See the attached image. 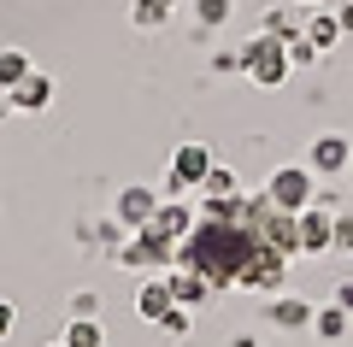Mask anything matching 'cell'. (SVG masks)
Here are the masks:
<instances>
[{"label": "cell", "instance_id": "obj_1", "mask_svg": "<svg viewBox=\"0 0 353 347\" xmlns=\"http://www.w3.org/2000/svg\"><path fill=\"white\" fill-rule=\"evenodd\" d=\"M241 65H248V83H259V88H283L289 83V71H294V59H289V41L283 36H271V30H259V36L241 48Z\"/></svg>", "mask_w": 353, "mask_h": 347}, {"label": "cell", "instance_id": "obj_2", "mask_svg": "<svg viewBox=\"0 0 353 347\" xmlns=\"http://www.w3.org/2000/svg\"><path fill=\"white\" fill-rule=\"evenodd\" d=\"M265 200L283 206V212H306L318 200V171H312V165H277L271 183H265Z\"/></svg>", "mask_w": 353, "mask_h": 347}, {"label": "cell", "instance_id": "obj_3", "mask_svg": "<svg viewBox=\"0 0 353 347\" xmlns=\"http://www.w3.org/2000/svg\"><path fill=\"white\" fill-rule=\"evenodd\" d=\"M176 248L183 241L159 236L153 224H141L136 236H130V248H118V265H136V271H176Z\"/></svg>", "mask_w": 353, "mask_h": 347}, {"label": "cell", "instance_id": "obj_4", "mask_svg": "<svg viewBox=\"0 0 353 347\" xmlns=\"http://www.w3.org/2000/svg\"><path fill=\"white\" fill-rule=\"evenodd\" d=\"M212 148H201V141H183V148L171 153V171H165V188L171 195H189V188L206 183V171H212Z\"/></svg>", "mask_w": 353, "mask_h": 347}, {"label": "cell", "instance_id": "obj_5", "mask_svg": "<svg viewBox=\"0 0 353 347\" xmlns=\"http://www.w3.org/2000/svg\"><path fill=\"white\" fill-rule=\"evenodd\" d=\"M306 165H312L318 177H341V171L353 165V141H347V136H336V130H324V136L306 148Z\"/></svg>", "mask_w": 353, "mask_h": 347}, {"label": "cell", "instance_id": "obj_6", "mask_svg": "<svg viewBox=\"0 0 353 347\" xmlns=\"http://www.w3.org/2000/svg\"><path fill=\"white\" fill-rule=\"evenodd\" d=\"M283 277H289V259L277 248H259L248 259V271H241V288H271V295H283Z\"/></svg>", "mask_w": 353, "mask_h": 347}, {"label": "cell", "instance_id": "obj_7", "mask_svg": "<svg viewBox=\"0 0 353 347\" xmlns=\"http://www.w3.org/2000/svg\"><path fill=\"white\" fill-rule=\"evenodd\" d=\"M194 224H201V218H194V206H189L183 195L159 200V212H153V230H159V236H171V241H183V236L194 230Z\"/></svg>", "mask_w": 353, "mask_h": 347}, {"label": "cell", "instance_id": "obj_8", "mask_svg": "<svg viewBox=\"0 0 353 347\" xmlns=\"http://www.w3.org/2000/svg\"><path fill=\"white\" fill-rule=\"evenodd\" d=\"M165 277H171V295H176V306H201V300H212L218 295V283H212V277H201V271H189V265H176V271H165Z\"/></svg>", "mask_w": 353, "mask_h": 347}, {"label": "cell", "instance_id": "obj_9", "mask_svg": "<svg viewBox=\"0 0 353 347\" xmlns=\"http://www.w3.org/2000/svg\"><path fill=\"white\" fill-rule=\"evenodd\" d=\"M153 212H159V195H153V188H124V195H118V224H124V230H141V224H153Z\"/></svg>", "mask_w": 353, "mask_h": 347}, {"label": "cell", "instance_id": "obj_10", "mask_svg": "<svg viewBox=\"0 0 353 347\" xmlns=\"http://www.w3.org/2000/svg\"><path fill=\"white\" fill-rule=\"evenodd\" d=\"M294 218H301V253H330V206L324 200H312Z\"/></svg>", "mask_w": 353, "mask_h": 347}, {"label": "cell", "instance_id": "obj_11", "mask_svg": "<svg viewBox=\"0 0 353 347\" xmlns=\"http://www.w3.org/2000/svg\"><path fill=\"white\" fill-rule=\"evenodd\" d=\"M265 318L277 324V330H289V335H294V330H312V318H318V312L306 306L301 295H277L271 306H265Z\"/></svg>", "mask_w": 353, "mask_h": 347}, {"label": "cell", "instance_id": "obj_12", "mask_svg": "<svg viewBox=\"0 0 353 347\" xmlns=\"http://www.w3.org/2000/svg\"><path fill=\"white\" fill-rule=\"evenodd\" d=\"M171 306H176V295H171V277H148V283H141V295H136V312H141L148 324H159Z\"/></svg>", "mask_w": 353, "mask_h": 347}, {"label": "cell", "instance_id": "obj_13", "mask_svg": "<svg viewBox=\"0 0 353 347\" xmlns=\"http://www.w3.org/2000/svg\"><path fill=\"white\" fill-rule=\"evenodd\" d=\"M48 106H53V77L30 71L24 83L12 88V112H48Z\"/></svg>", "mask_w": 353, "mask_h": 347}, {"label": "cell", "instance_id": "obj_14", "mask_svg": "<svg viewBox=\"0 0 353 347\" xmlns=\"http://www.w3.org/2000/svg\"><path fill=\"white\" fill-rule=\"evenodd\" d=\"M306 41H312L318 53H330L336 41H347V30H341L336 12H312V18H306Z\"/></svg>", "mask_w": 353, "mask_h": 347}, {"label": "cell", "instance_id": "obj_15", "mask_svg": "<svg viewBox=\"0 0 353 347\" xmlns=\"http://www.w3.org/2000/svg\"><path fill=\"white\" fill-rule=\"evenodd\" d=\"M312 330L324 335V341H341V335L353 330V312H341L336 300H330V306H318V318H312Z\"/></svg>", "mask_w": 353, "mask_h": 347}, {"label": "cell", "instance_id": "obj_16", "mask_svg": "<svg viewBox=\"0 0 353 347\" xmlns=\"http://www.w3.org/2000/svg\"><path fill=\"white\" fill-rule=\"evenodd\" d=\"M30 71H36V65H30V53H18V48H0V88H6V95H12V88L24 83Z\"/></svg>", "mask_w": 353, "mask_h": 347}, {"label": "cell", "instance_id": "obj_17", "mask_svg": "<svg viewBox=\"0 0 353 347\" xmlns=\"http://www.w3.org/2000/svg\"><path fill=\"white\" fill-rule=\"evenodd\" d=\"M65 347H106L101 318H71V324H65Z\"/></svg>", "mask_w": 353, "mask_h": 347}, {"label": "cell", "instance_id": "obj_18", "mask_svg": "<svg viewBox=\"0 0 353 347\" xmlns=\"http://www.w3.org/2000/svg\"><path fill=\"white\" fill-rule=\"evenodd\" d=\"M201 195H206V200H230V195H241V183H236V171H230V165H212V171H206V183H201Z\"/></svg>", "mask_w": 353, "mask_h": 347}, {"label": "cell", "instance_id": "obj_19", "mask_svg": "<svg viewBox=\"0 0 353 347\" xmlns=\"http://www.w3.org/2000/svg\"><path fill=\"white\" fill-rule=\"evenodd\" d=\"M330 253H353V206L330 212Z\"/></svg>", "mask_w": 353, "mask_h": 347}, {"label": "cell", "instance_id": "obj_20", "mask_svg": "<svg viewBox=\"0 0 353 347\" xmlns=\"http://www.w3.org/2000/svg\"><path fill=\"white\" fill-rule=\"evenodd\" d=\"M230 12H236V0H194V18H201V30L230 24Z\"/></svg>", "mask_w": 353, "mask_h": 347}, {"label": "cell", "instance_id": "obj_21", "mask_svg": "<svg viewBox=\"0 0 353 347\" xmlns=\"http://www.w3.org/2000/svg\"><path fill=\"white\" fill-rule=\"evenodd\" d=\"M130 18H136L141 30H159L165 18H171V0H136V6H130Z\"/></svg>", "mask_w": 353, "mask_h": 347}, {"label": "cell", "instance_id": "obj_22", "mask_svg": "<svg viewBox=\"0 0 353 347\" xmlns=\"http://www.w3.org/2000/svg\"><path fill=\"white\" fill-rule=\"evenodd\" d=\"M189 324H194V312H189V306H171V312L159 318V330H165V335H189Z\"/></svg>", "mask_w": 353, "mask_h": 347}, {"label": "cell", "instance_id": "obj_23", "mask_svg": "<svg viewBox=\"0 0 353 347\" xmlns=\"http://www.w3.org/2000/svg\"><path fill=\"white\" fill-rule=\"evenodd\" d=\"M289 59H294V65H312V59H318V48H312L306 36H294V41H289Z\"/></svg>", "mask_w": 353, "mask_h": 347}, {"label": "cell", "instance_id": "obj_24", "mask_svg": "<svg viewBox=\"0 0 353 347\" xmlns=\"http://www.w3.org/2000/svg\"><path fill=\"white\" fill-rule=\"evenodd\" d=\"M71 318H101V300H94V295H77L71 300Z\"/></svg>", "mask_w": 353, "mask_h": 347}, {"label": "cell", "instance_id": "obj_25", "mask_svg": "<svg viewBox=\"0 0 353 347\" xmlns=\"http://www.w3.org/2000/svg\"><path fill=\"white\" fill-rule=\"evenodd\" d=\"M212 71H248V65H241V48H230V53H212Z\"/></svg>", "mask_w": 353, "mask_h": 347}, {"label": "cell", "instance_id": "obj_26", "mask_svg": "<svg viewBox=\"0 0 353 347\" xmlns=\"http://www.w3.org/2000/svg\"><path fill=\"white\" fill-rule=\"evenodd\" d=\"M12 324H18V312H12V300H0V341L12 335Z\"/></svg>", "mask_w": 353, "mask_h": 347}, {"label": "cell", "instance_id": "obj_27", "mask_svg": "<svg viewBox=\"0 0 353 347\" xmlns=\"http://www.w3.org/2000/svg\"><path fill=\"white\" fill-rule=\"evenodd\" d=\"M336 306H341V312H353V283H336Z\"/></svg>", "mask_w": 353, "mask_h": 347}, {"label": "cell", "instance_id": "obj_28", "mask_svg": "<svg viewBox=\"0 0 353 347\" xmlns=\"http://www.w3.org/2000/svg\"><path fill=\"white\" fill-rule=\"evenodd\" d=\"M336 18H341V30H347V36H353V0H347V6H341Z\"/></svg>", "mask_w": 353, "mask_h": 347}, {"label": "cell", "instance_id": "obj_29", "mask_svg": "<svg viewBox=\"0 0 353 347\" xmlns=\"http://www.w3.org/2000/svg\"><path fill=\"white\" fill-rule=\"evenodd\" d=\"M6 112H12V95H6V88H0V118H6Z\"/></svg>", "mask_w": 353, "mask_h": 347}, {"label": "cell", "instance_id": "obj_30", "mask_svg": "<svg viewBox=\"0 0 353 347\" xmlns=\"http://www.w3.org/2000/svg\"><path fill=\"white\" fill-rule=\"evenodd\" d=\"M294 6H324V0H294Z\"/></svg>", "mask_w": 353, "mask_h": 347}, {"label": "cell", "instance_id": "obj_31", "mask_svg": "<svg viewBox=\"0 0 353 347\" xmlns=\"http://www.w3.org/2000/svg\"><path fill=\"white\" fill-rule=\"evenodd\" d=\"M347 177H353V165H347Z\"/></svg>", "mask_w": 353, "mask_h": 347}, {"label": "cell", "instance_id": "obj_32", "mask_svg": "<svg viewBox=\"0 0 353 347\" xmlns=\"http://www.w3.org/2000/svg\"><path fill=\"white\" fill-rule=\"evenodd\" d=\"M59 347H65V341H59Z\"/></svg>", "mask_w": 353, "mask_h": 347}]
</instances>
